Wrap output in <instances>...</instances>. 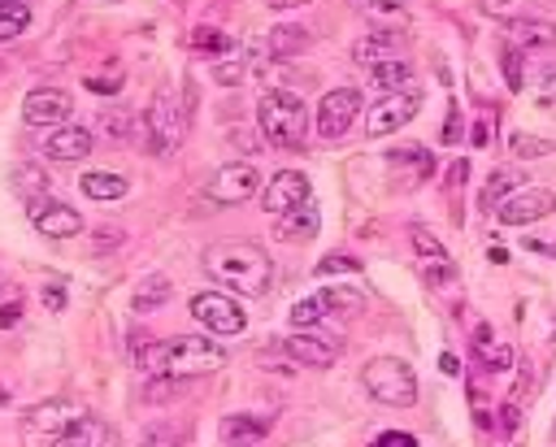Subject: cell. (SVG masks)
<instances>
[{
	"instance_id": "obj_1",
	"label": "cell",
	"mask_w": 556,
	"mask_h": 447,
	"mask_svg": "<svg viewBox=\"0 0 556 447\" xmlns=\"http://www.w3.org/2000/svg\"><path fill=\"white\" fill-rule=\"evenodd\" d=\"M139 369L152 373V378H169V382H182V378H204V373H217L226 365V347L208 334H174V339H161L152 347H139L135 352Z\"/></svg>"
},
{
	"instance_id": "obj_2",
	"label": "cell",
	"mask_w": 556,
	"mask_h": 447,
	"mask_svg": "<svg viewBox=\"0 0 556 447\" xmlns=\"http://www.w3.org/2000/svg\"><path fill=\"white\" fill-rule=\"evenodd\" d=\"M204 273L217 278L222 286L239 291V295H265L274 286V265L256 243L243 239H222L204 247Z\"/></svg>"
},
{
	"instance_id": "obj_3",
	"label": "cell",
	"mask_w": 556,
	"mask_h": 447,
	"mask_svg": "<svg viewBox=\"0 0 556 447\" xmlns=\"http://www.w3.org/2000/svg\"><path fill=\"white\" fill-rule=\"evenodd\" d=\"M256 126H261V135L274 148H304V139H308V108H304V100L295 91L269 87L256 100Z\"/></svg>"
},
{
	"instance_id": "obj_4",
	"label": "cell",
	"mask_w": 556,
	"mask_h": 447,
	"mask_svg": "<svg viewBox=\"0 0 556 447\" xmlns=\"http://www.w3.org/2000/svg\"><path fill=\"white\" fill-rule=\"evenodd\" d=\"M365 391L387 408H413L417 404V373L395 356H374L361 369Z\"/></svg>"
},
{
	"instance_id": "obj_5",
	"label": "cell",
	"mask_w": 556,
	"mask_h": 447,
	"mask_svg": "<svg viewBox=\"0 0 556 447\" xmlns=\"http://www.w3.org/2000/svg\"><path fill=\"white\" fill-rule=\"evenodd\" d=\"M187 308L208 334H243V325H248V312L226 291H195Z\"/></svg>"
},
{
	"instance_id": "obj_6",
	"label": "cell",
	"mask_w": 556,
	"mask_h": 447,
	"mask_svg": "<svg viewBox=\"0 0 556 447\" xmlns=\"http://www.w3.org/2000/svg\"><path fill=\"white\" fill-rule=\"evenodd\" d=\"M256 187H261V174H256L248 161H235V165H222V169L204 182L200 200L226 208V204H243L248 195H256Z\"/></svg>"
},
{
	"instance_id": "obj_7",
	"label": "cell",
	"mask_w": 556,
	"mask_h": 447,
	"mask_svg": "<svg viewBox=\"0 0 556 447\" xmlns=\"http://www.w3.org/2000/svg\"><path fill=\"white\" fill-rule=\"evenodd\" d=\"M148 139H152V152H174L178 143H182V130H187V122H182V104L169 95V91H156V100L148 104Z\"/></svg>"
},
{
	"instance_id": "obj_8",
	"label": "cell",
	"mask_w": 556,
	"mask_h": 447,
	"mask_svg": "<svg viewBox=\"0 0 556 447\" xmlns=\"http://www.w3.org/2000/svg\"><path fill=\"white\" fill-rule=\"evenodd\" d=\"M417 104H421V95H417L413 87L391 91V95H382L378 104H369V117H365L369 139H387V135H395L400 126H408V117L417 113Z\"/></svg>"
},
{
	"instance_id": "obj_9",
	"label": "cell",
	"mask_w": 556,
	"mask_h": 447,
	"mask_svg": "<svg viewBox=\"0 0 556 447\" xmlns=\"http://www.w3.org/2000/svg\"><path fill=\"white\" fill-rule=\"evenodd\" d=\"M291 365H304V369H330L339 360V343L317 334V330H291L282 343H274Z\"/></svg>"
},
{
	"instance_id": "obj_10",
	"label": "cell",
	"mask_w": 556,
	"mask_h": 447,
	"mask_svg": "<svg viewBox=\"0 0 556 447\" xmlns=\"http://www.w3.org/2000/svg\"><path fill=\"white\" fill-rule=\"evenodd\" d=\"M356 113H361V91L356 87L326 91L321 104H317V130H321V139H343L348 126L356 122Z\"/></svg>"
},
{
	"instance_id": "obj_11",
	"label": "cell",
	"mask_w": 556,
	"mask_h": 447,
	"mask_svg": "<svg viewBox=\"0 0 556 447\" xmlns=\"http://www.w3.org/2000/svg\"><path fill=\"white\" fill-rule=\"evenodd\" d=\"M308 200H313V187H308V174H300V169L274 174V178L265 182V191H261V208H265L269 217H282V213H291V208H300V204H308Z\"/></svg>"
},
{
	"instance_id": "obj_12",
	"label": "cell",
	"mask_w": 556,
	"mask_h": 447,
	"mask_svg": "<svg viewBox=\"0 0 556 447\" xmlns=\"http://www.w3.org/2000/svg\"><path fill=\"white\" fill-rule=\"evenodd\" d=\"M547 213H556V191H547V187H517V191L495 208V217H500L504 226H530V221H539V217H547Z\"/></svg>"
},
{
	"instance_id": "obj_13",
	"label": "cell",
	"mask_w": 556,
	"mask_h": 447,
	"mask_svg": "<svg viewBox=\"0 0 556 447\" xmlns=\"http://www.w3.org/2000/svg\"><path fill=\"white\" fill-rule=\"evenodd\" d=\"M70 95L65 91H56V87H35V91H26V100H22V117L30 122V126H65L70 122Z\"/></svg>"
},
{
	"instance_id": "obj_14",
	"label": "cell",
	"mask_w": 556,
	"mask_h": 447,
	"mask_svg": "<svg viewBox=\"0 0 556 447\" xmlns=\"http://www.w3.org/2000/svg\"><path fill=\"white\" fill-rule=\"evenodd\" d=\"M91 143H96V135H91L87 126L65 122V126H52V130L39 139V152L52 156V161H83V156L91 152Z\"/></svg>"
},
{
	"instance_id": "obj_15",
	"label": "cell",
	"mask_w": 556,
	"mask_h": 447,
	"mask_svg": "<svg viewBox=\"0 0 556 447\" xmlns=\"http://www.w3.org/2000/svg\"><path fill=\"white\" fill-rule=\"evenodd\" d=\"M30 221H35V230H39L43 239H70V234L83 230V217H78L65 200H39V204L30 208Z\"/></svg>"
},
{
	"instance_id": "obj_16",
	"label": "cell",
	"mask_w": 556,
	"mask_h": 447,
	"mask_svg": "<svg viewBox=\"0 0 556 447\" xmlns=\"http://www.w3.org/2000/svg\"><path fill=\"white\" fill-rule=\"evenodd\" d=\"M508 43L517 52H547V48H556V22H547V17H517V22H508Z\"/></svg>"
},
{
	"instance_id": "obj_17",
	"label": "cell",
	"mask_w": 556,
	"mask_h": 447,
	"mask_svg": "<svg viewBox=\"0 0 556 447\" xmlns=\"http://www.w3.org/2000/svg\"><path fill=\"white\" fill-rule=\"evenodd\" d=\"M278 226V239L282 243H308V239H317V230H321V213H317V204L308 200V204H300V208H291V213H282V217H274Z\"/></svg>"
},
{
	"instance_id": "obj_18",
	"label": "cell",
	"mask_w": 556,
	"mask_h": 447,
	"mask_svg": "<svg viewBox=\"0 0 556 447\" xmlns=\"http://www.w3.org/2000/svg\"><path fill=\"white\" fill-rule=\"evenodd\" d=\"M48 447H109V425L100 417H78L74 425H65Z\"/></svg>"
},
{
	"instance_id": "obj_19",
	"label": "cell",
	"mask_w": 556,
	"mask_h": 447,
	"mask_svg": "<svg viewBox=\"0 0 556 447\" xmlns=\"http://www.w3.org/2000/svg\"><path fill=\"white\" fill-rule=\"evenodd\" d=\"M78 417H87L83 412V404H74V399H52V404H39V408H30V425L35 430H65V425H74Z\"/></svg>"
},
{
	"instance_id": "obj_20",
	"label": "cell",
	"mask_w": 556,
	"mask_h": 447,
	"mask_svg": "<svg viewBox=\"0 0 556 447\" xmlns=\"http://www.w3.org/2000/svg\"><path fill=\"white\" fill-rule=\"evenodd\" d=\"M365 74H369V87H374V91H382V95L413 87V69H408L404 61H395V56H391V61H378V65H369Z\"/></svg>"
},
{
	"instance_id": "obj_21",
	"label": "cell",
	"mask_w": 556,
	"mask_h": 447,
	"mask_svg": "<svg viewBox=\"0 0 556 447\" xmlns=\"http://www.w3.org/2000/svg\"><path fill=\"white\" fill-rule=\"evenodd\" d=\"M78 187H83V195H91V200H122V195L130 191V182H126L122 174H113V169H91V174L78 178Z\"/></svg>"
},
{
	"instance_id": "obj_22",
	"label": "cell",
	"mask_w": 556,
	"mask_h": 447,
	"mask_svg": "<svg viewBox=\"0 0 556 447\" xmlns=\"http://www.w3.org/2000/svg\"><path fill=\"white\" fill-rule=\"evenodd\" d=\"M169 291H174V286H169L165 273H148V278L130 291V312H156V308L169 299Z\"/></svg>"
},
{
	"instance_id": "obj_23",
	"label": "cell",
	"mask_w": 556,
	"mask_h": 447,
	"mask_svg": "<svg viewBox=\"0 0 556 447\" xmlns=\"http://www.w3.org/2000/svg\"><path fill=\"white\" fill-rule=\"evenodd\" d=\"M473 356H478V365H482L486 373H500V369L513 365V347H508V343H495L486 325H478V334H473Z\"/></svg>"
},
{
	"instance_id": "obj_24",
	"label": "cell",
	"mask_w": 556,
	"mask_h": 447,
	"mask_svg": "<svg viewBox=\"0 0 556 447\" xmlns=\"http://www.w3.org/2000/svg\"><path fill=\"white\" fill-rule=\"evenodd\" d=\"M391 48H395V30H378V35H365V39L352 43V61L361 69H369L378 61H391Z\"/></svg>"
},
{
	"instance_id": "obj_25",
	"label": "cell",
	"mask_w": 556,
	"mask_h": 447,
	"mask_svg": "<svg viewBox=\"0 0 556 447\" xmlns=\"http://www.w3.org/2000/svg\"><path fill=\"white\" fill-rule=\"evenodd\" d=\"M317 299H321L326 317H334V312H339V317H352V312L365 308V295H361L356 286H321Z\"/></svg>"
},
{
	"instance_id": "obj_26",
	"label": "cell",
	"mask_w": 556,
	"mask_h": 447,
	"mask_svg": "<svg viewBox=\"0 0 556 447\" xmlns=\"http://www.w3.org/2000/svg\"><path fill=\"white\" fill-rule=\"evenodd\" d=\"M139 447H182V425L174 417H156V421L143 425Z\"/></svg>"
},
{
	"instance_id": "obj_27",
	"label": "cell",
	"mask_w": 556,
	"mask_h": 447,
	"mask_svg": "<svg viewBox=\"0 0 556 447\" xmlns=\"http://www.w3.org/2000/svg\"><path fill=\"white\" fill-rule=\"evenodd\" d=\"M513 191H517V174H508V169H495V174L486 178L482 195H478V208H500V204H504Z\"/></svg>"
},
{
	"instance_id": "obj_28",
	"label": "cell",
	"mask_w": 556,
	"mask_h": 447,
	"mask_svg": "<svg viewBox=\"0 0 556 447\" xmlns=\"http://www.w3.org/2000/svg\"><path fill=\"white\" fill-rule=\"evenodd\" d=\"M13 187H17V195H26L30 204H39L43 191H48V174H43L39 165H17V169H13Z\"/></svg>"
},
{
	"instance_id": "obj_29",
	"label": "cell",
	"mask_w": 556,
	"mask_h": 447,
	"mask_svg": "<svg viewBox=\"0 0 556 447\" xmlns=\"http://www.w3.org/2000/svg\"><path fill=\"white\" fill-rule=\"evenodd\" d=\"M265 430H269V417H248L243 412V417H226L222 421V434L226 438H261Z\"/></svg>"
},
{
	"instance_id": "obj_30",
	"label": "cell",
	"mask_w": 556,
	"mask_h": 447,
	"mask_svg": "<svg viewBox=\"0 0 556 447\" xmlns=\"http://www.w3.org/2000/svg\"><path fill=\"white\" fill-rule=\"evenodd\" d=\"M26 22H30V9L26 4H0V43L17 39L26 30Z\"/></svg>"
},
{
	"instance_id": "obj_31",
	"label": "cell",
	"mask_w": 556,
	"mask_h": 447,
	"mask_svg": "<svg viewBox=\"0 0 556 447\" xmlns=\"http://www.w3.org/2000/svg\"><path fill=\"white\" fill-rule=\"evenodd\" d=\"M308 43V35L300 30V26H278V30H269V56H287V52H295V48H304Z\"/></svg>"
},
{
	"instance_id": "obj_32",
	"label": "cell",
	"mask_w": 556,
	"mask_h": 447,
	"mask_svg": "<svg viewBox=\"0 0 556 447\" xmlns=\"http://www.w3.org/2000/svg\"><path fill=\"white\" fill-rule=\"evenodd\" d=\"M530 4H534V0H478V9H482L486 17H500V22H517V17H526Z\"/></svg>"
},
{
	"instance_id": "obj_33",
	"label": "cell",
	"mask_w": 556,
	"mask_h": 447,
	"mask_svg": "<svg viewBox=\"0 0 556 447\" xmlns=\"http://www.w3.org/2000/svg\"><path fill=\"white\" fill-rule=\"evenodd\" d=\"M408 239H413V252H417V256H426V260H443V243L434 239V230L413 226V230H408Z\"/></svg>"
},
{
	"instance_id": "obj_34",
	"label": "cell",
	"mask_w": 556,
	"mask_h": 447,
	"mask_svg": "<svg viewBox=\"0 0 556 447\" xmlns=\"http://www.w3.org/2000/svg\"><path fill=\"white\" fill-rule=\"evenodd\" d=\"M191 48H195V52H226V48H230V39H226L222 30H213V26H195Z\"/></svg>"
},
{
	"instance_id": "obj_35",
	"label": "cell",
	"mask_w": 556,
	"mask_h": 447,
	"mask_svg": "<svg viewBox=\"0 0 556 447\" xmlns=\"http://www.w3.org/2000/svg\"><path fill=\"white\" fill-rule=\"evenodd\" d=\"M356 269H361V260H356L352 252H330V256H321V265H317L321 278H330V273H356Z\"/></svg>"
},
{
	"instance_id": "obj_36",
	"label": "cell",
	"mask_w": 556,
	"mask_h": 447,
	"mask_svg": "<svg viewBox=\"0 0 556 447\" xmlns=\"http://www.w3.org/2000/svg\"><path fill=\"white\" fill-rule=\"evenodd\" d=\"M500 65H504V82H508V87L517 91L526 74H521V52H517L513 43H504V48H500Z\"/></svg>"
},
{
	"instance_id": "obj_37",
	"label": "cell",
	"mask_w": 556,
	"mask_h": 447,
	"mask_svg": "<svg viewBox=\"0 0 556 447\" xmlns=\"http://www.w3.org/2000/svg\"><path fill=\"white\" fill-rule=\"evenodd\" d=\"M556 143H547V139H534V135H513L508 139V152H517V156H543V152H552Z\"/></svg>"
},
{
	"instance_id": "obj_38",
	"label": "cell",
	"mask_w": 556,
	"mask_h": 447,
	"mask_svg": "<svg viewBox=\"0 0 556 447\" xmlns=\"http://www.w3.org/2000/svg\"><path fill=\"white\" fill-rule=\"evenodd\" d=\"M213 78H217L222 87H230V82L243 78V65H239V61H217V65H213Z\"/></svg>"
},
{
	"instance_id": "obj_39",
	"label": "cell",
	"mask_w": 556,
	"mask_h": 447,
	"mask_svg": "<svg viewBox=\"0 0 556 447\" xmlns=\"http://www.w3.org/2000/svg\"><path fill=\"white\" fill-rule=\"evenodd\" d=\"M374 447H417V438H413V434H404V430H387V434H378V438H374Z\"/></svg>"
},
{
	"instance_id": "obj_40",
	"label": "cell",
	"mask_w": 556,
	"mask_h": 447,
	"mask_svg": "<svg viewBox=\"0 0 556 447\" xmlns=\"http://www.w3.org/2000/svg\"><path fill=\"white\" fill-rule=\"evenodd\" d=\"M539 108L556 117V74H547V78H543V87H539Z\"/></svg>"
},
{
	"instance_id": "obj_41",
	"label": "cell",
	"mask_w": 556,
	"mask_h": 447,
	"mask_svg": "<svg viewBox=\"0 0 556 447\" xmlns=\"http://www.w3.org/2000/svg\"><path fill=\"white\" fill-rule=\"evenodd\" d=\"M87 87H91V91H100V95H109V91H117V87H122V74H117V69H113V74H100V78L91 74V78H87Z\"/></svg>"
},
{
	"instance_id": "obj_42",
	"label": "cell",
	"mask_w": 556,
	"mask_h": 447,
	"mask_svg": "<svg viewBox=\"0 0 556 447\" xmlns=\"http://www.w3.org/2000/svg\"><path fill=\"white\" fill-rule=\"evenodd\" d=\"M369 13H391V17H404V4L400 0H365Z\"/></svg>"
},
{
	"instance_id": "obj_43",
	"label": "cell",
	"mask_w": 556,
	"mask_h": 447,
	"mask_svg": "<svg viewBox=\"0 0 556 447\" xmlns=\"http://www.w3.org/2000/svg\"><path fill=\"white\" fill-rule=\"evenodd\" d=\"M500 417H504V421H500V425H504V430H508V434H513V430H517V425H521V408H517V404H513V399H508V404H504V408H500Z\"/></svg>"
},
{
	"instance_id": "obj_44",
	"label": "cell",
	"mask_w": 556,
	"mask_h": 447,
	"mask_svg": "<svg viewBox=\"0 0 556 447\" xmlns=\"http://www.w3.org/2000/svg\"><path fill=\"white\" fill-rule=\"evenodd\" d=\"M43 304H48L52 312H61V308H65V291H61V286H43Z\"/></svg>"
},
{
	"instance_id": "obj_45",
	"label": "cell",
	"mask_w": 556,
	"mask_h": 447,
	"mask_svg": "<svg viewBox=\"0 0 556 447\" xmlns=\"http://www.w3.org/2000/svg\"><path fill=\"white\" fill-rule=\"evenodd\" d=\"M100 130H104V135H113V139H122V135H126V122H122V117H104V122H100Z\"/></svg>"
},
{
	"instance_id": "obj_46",
	"label": "cell",
	"mask_w": 556,
	"mask_h": 447,
	"mask_svg": "<svg viewBox=\"0 0 556 447\" xmlns=\"http://www.w3.org/2000/svg\"><path fill=\"white\" fill-rule=\"evenodd\" d=\"M456 135H460V113L452 108V117H447V126H443V143H456Z\"/></svg>"
},
{
	"instance_id": "obj_47",
	"label": "cell",
	"mask_w": 556,
	"mask_h": 447,
	"mask_svg": "<svg viewBox=\"0 0 556 447\" xmlns=\"http://www.w3.org/2000/svg\"><path fill=\"white\" fill-rule=\"evenodd\" d=\"M465 178H469V161H456V165L447 169V182H452V187H460Z\"/></svg>"
},
{
	"instance_id": "obj_48",
	"label": "cell",
	"mask_w": 556,
	"mask_h": 447,
	"mask_svg": "<svg viewBox=\"0 0 556 447\" xmlns=\"http://www.w3.org/2000/svg\"><path fill=\"white\" fill-rule=\"evenodd\" d=\"M17 312H22L17 304H0V330H9V325L17 321Z\"/></svg>"
},
{
	"instance_id": "obj_49",
	"label": "cell",
	"mask_w": 556,
	"mask_h": 447,
	"mask_svg": "<svg viewBox=\"0 0 556 447\" xmlns=\"http://www.w3.org/2000/svg\"><path fill=\"white\" fill-rule=\"evenodd\" d=\"M265 4H269V9H278V13H282V9H300V4H308V0H265Z\"/></svg>"
},
{
	"instance_id": "obj_50",
	"label": "cell",
	"mask_w": 556,
	"mask_h": 447,
	"mask_svg": "<svg viewBox=\"0 0 556 447\" xmlns=\"http://www.w3.org/2000/svg\"><path fill=\"white\" fill-rule=\"evenodd\" d=\"M473 143H478V148L486 143V122H478V126H473Z\"/></svg>"
},
{
	"instance_id": "obj_51",
	"label": "cell",
	"mask_w": 556,
	"mask_h": 447,
	"mask_svg": "<svg viewBox=\"0 0 556 447\" xmlns=\"http://www.w3.org/2000/svg\"><path fill=\"white\" fill-rule=\"evenodd\" d=\"M547 252H552V256H556V239H552V243H547Z\"/></svg>"
},
{
	"instance_id": "obj_52",
	"label": "cell",
	"mask_w": 556,
	"mask_h": 447,
	"mask_svg": "<svg viewBox=\"0 0 556 447\" xmlns=\"http://www.w3.org/2000/svg\"><path fill=\"white\" fill-rule=\"evenodd\" d=\"M552 434H556V430H552Z\"/></svg>"
}]
</instances>
